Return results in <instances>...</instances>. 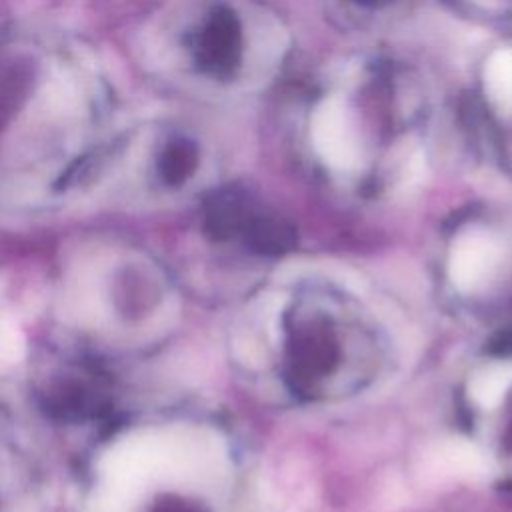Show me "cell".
Returning <instances> with one entry per match:
<instances>
[{
    "label": "cell",
    "instance_id": "1",
    "mask_svg": "<svg viewBox=\"0 0 512 512\" xmlns=\"http://www.w3.org/2000/svg\"><path fill=\"white\" fill-rule=\"evenodd\" d=\"M232 360L266 396L336 406L378 388L396 362L380 314L326 276H288L254 294L232 324Z\"/></svg>",
    "mask_w": 512,
    "mask_h": 512
},
{
    "label": "cell",
    "instance_id": "2",
    "mask_svg": "<svg viewBox=\"0 0 512 512\" xmlns=\"http://www.w3.org/2000/svg\"><path fill=\"white\" fill-rule=\"evenodd\" d=\"M246 460L212 414L172 408L120 424L96 450L86 512H244Z\"/></svg>",
    "mask_w": 512,
    "mask_h": 512
},
{
    "label": "cell",
    "instance_id": "3",
    "mask_svg": "<svg viewBox=\"0 0 512 512\" xmlns=\"http://www.w3.org/2000/svg\"><path fill=\"white\" fill-rule=\"evenodd\" d=\"M72 308L88 326L102 332L130 330L144 326L162 328L172 312L168 282L156 264L144 256L118 252L90 256L72 276Z\"/></svg>",
    "mask_w": 512,
    "mask_h": 512
},
{
    "label": "cell",
    "instance_id": "4",
    "mask_svg": "<svg viewBox=\"0 0 512 512\" xmlns=\"http://www.w3.org/2000/svg\"><path fill=\"white\" fill-rule=\"evenodd\" d=\"M454 406L474 454L496 474L512 478V326L466 364Z\"/></svg>",
    "mask_w": 512,
    "mask_h": 512
},
{
    "label": "cell",
    "instance_id": "5",
    "mask_svg": "<svg viewBox=\"0 0 512 512\" xmlns=\"http://www.w3.org/2000/svg\"><path fill=\"white\" fill-rule=\"evenodd\" d=\"M444 300L460 312L488 318L512 312V238L490 224H464L434 258Z\"/></svg>",
    "mask_w": 512,
    "mask_h": 512
},
{
    "label": "cell",
    "instance_id": "6",
    "mask_svg": "<svg viewBox=\"0 0 512 512\" xmlns=\"http://www.w3.org/2000/svg\"><path fill=\"white\" fill-rule=\"evenodd\" d=\"M312 144L334 170H354L360 164V144L350 114L338 98H326L312 116Z\"/></svg>",
    "mask_w": 512,
    "mask_h": 512
},
{
    "label": "cell",
    "instance_id": "7",
    "mask_svg": "<svg viewBox=\"0 0 512 512\" xmlns=\"http://www.w3.org/2000/svg\"><path fill=\"white\" fill-rule=\"evenodd\" d=\"M484 86L498 108L512 110V50H498L488 58Z\"/></svg>",
    "mask_w": 512,
    "mask_h": 512
},
{
    "label": "cell",
    "instance_id": "8",
    "mask_svg": "<svg viewBox=\"0 0 512 512\" xmlns=\"http://www.w3.org/2000/svg\"><path fill=\"white\" fill-rule=\"evenodd\" d=\"M20 456L6 420L0 416V506L20 480Z\"/></svg>",
    "mask_w": 512,
    "mask_h": 512
}]
</instances>
